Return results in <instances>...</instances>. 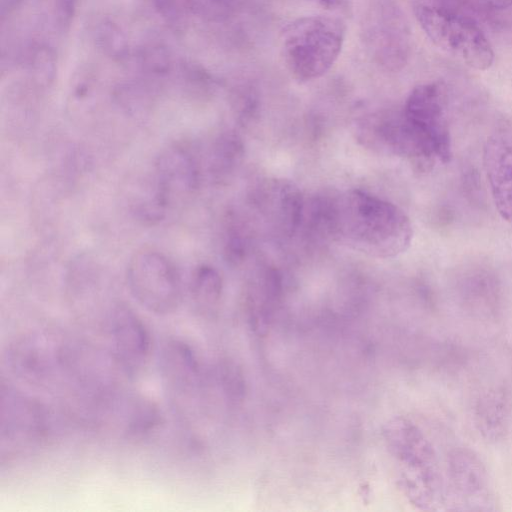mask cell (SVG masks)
<instances>
[{
	"label": "cell",
	"mask_w": 512,
	"mask_h": 512,
	"mask_svg": "<svg viewBox=\"0 0 512 512\" xmlns=\"http://www.w3.org/2000/svg\"><path fill=\"white\" fill-rule=\"evenodd\" d=\"M317 221L336 242L375 258H393L413 238L409 217L397 205L360 189L320 201Z\"/></svg>",
	"instance_id": "1"
},
{
	"label": "cell",
	"mask_w": 512,
	"mask_h": 512,
	"mask_svg": "<svg viewBox=\"0 0 512 512\" xmlns=\"http://www.w3.org/2000/svg\"><path fill=\"white\" fill-rule=\"evenodd\" d=\"M413 11L428 38L476 70H487L494 52L466 0H413Z\"/></svg>",
	"instance_id": "2"
},
{
	"label": "cell",
	"mask_w": 512,
	"mask_h": 512,
	"mask_svg": "<svg viewBox=\"0 0 512 512\" xmlns=\"http://www.w3.org/2000/svg\"><path fill=\"white\" fill-rule=\"evenodd\" d=\"M345 34V23L334 16L294 20L281 35V52L288 71L301 82L323 76L337 60Z\"/></svg>",
	"instance_id": "3"
},
{
	"label": "cell",
	"mask_w": 512,
	"mask_h": 512,
	"mask_svg": "<svg viewBox=\"0 0 512 512\" xmlns=\"http://www.w3.org/2000/svg\"><path fill=\"white\" fill-rule=\"evenodd\" d=\"M395 432L396 454L404 467L405 489L412 502L425 510L445 505V482L432 444L407 420L399 421Z\"/></svg>",
	"instance_id": "4"
},
{
	"label": "cell",
	"mask_w": 512,
	"mask_h": 512,
	"mask_svg": "<svg viewBox=\"0 0 512 512\" xmlns=\"http://www.w3.org/2000/svg\"><path fill=\"white\" fill-rule=\"evenodd\" d=\"M362 41L373 62L388 71L402 69L411 51L406 15L394 0H372L361 24Z\"/></svg>",
	"instance_id": "5"
},
{
	"label": "cell",
	"mask_w": 512,
	"mask_h": 512,
	"mask_svg": "<svg viewBox=\"0 0 512 512\" xmlns=\"http://www.w3.org/2000/svg\"><path fill=\"white\" fill-rule=\"evenodd\" d=\"M127 283L136 301L153 314H171L182 302L180 274L159 251H137L128 263Z\"/></svg>",
	"instance_id": "6"
},
{
	"label": "cell",
	"mask_w": 512,
	"mask_h": 512,
	"mask_svg": "<svg viewBox=\"0 0 512 512\" xmlns=\"http://www.w3.org/2000/svg\"><path fill=\"white\" fill-rule=\"evenodd\" d=\"M455 510L489 511L495 509V497L487 469L471 449L458 447L447 458L445 505Z\"/></svg>",
	"instance_id": "7"
},
{
	"label": "cell",
	"mask_w": 512,
	"mask_h": 512,
	"mask_svg": "<svg viewBox=\"0 0 512 512\" xmlns=\"http://www.w3.org/2000/svg\"><path fill=\"white\" fill-rule=\"evenodd\" d=\"M362 133L373 147L406 158L420 171L430 170L438 160L430 139L403 111L373 118Z\"/></svg>",
	"instance_id": "8"
},
{
	"label": "cell",
	"mask_w": 512,
	"mask_h": 512,
	"mask_svg": "<svg viewBox=\"0 0 512 512\" xmlns=\"http://www.w3.org/2000/svg\"><path fill=\"white\" fill-rule=\"evenodd\" d=\"M108 325L116 363L126 375H139L148 364L152 347L146 324L128 305L118 303L110 311Z\"/></svg>",
	"instance_id": "9"
},
{
	"label": "cell",
	"mask_w": 512,
	"mask_h": 512,
	"mask_svg": "<svg viewBox=\"0 0 512 512\" xmlns=\"http://www.w3.org/2000/svg\"><path fill=\"white\" fill-rule=\"evenodd\" d=\"M445 93L440 83L416 86L407 97L403 112L430 139L442 163L452 157L450 130L445 116Z\"/></svg>",
	"instance_id": "10"
},
{
	"label": "cell",
	"mask_w": 512,
	"mask_h": 512,
	"mask_svg": "<svg viewBox=\"0 0 512 512\" xmlns=\"http://www.w3.org/2000/svg\"><path fill=\"white\" fill-rule=\"evenodd\" d=\"M200 176V166L194 154L187 146L174 144L157 157L152 180L158 193L171 208L198 188Z\"/></svg>",
	"instance_id": "11"
},
{
	"label": "cell",
	"mask_w": 512,
	"mask_h": 512,
	"mask_svg": "<svg viewBox=\"0 0 512 512\" xmlns=\"http://www.w3.org/2000/svg\"><path fill=\"white\" fill-rule=\"evenodd\" d=\"M483 165L494 205L512 224V130L490 135L483 151Z\"/></svg>",
	"instance_id": "12"
},
{
	"label": "cell",
	"mask_w": 512,
	"mask_h": 512,
	"mask_svg": "<svg viewBox=\"0 0 512 512\" xmlns=\"http://www.w3.org/2000/svg\"><path fill=\"white\" fill-rule=\"evenodd\" d=\"M160 374L174 402L184 404L199 379V364L192 348L180 340L168 341L160 353Z\"/></svg>",
	"instance_id": "13"
},
{
	"label": "cell",
	"mask_w": 512,
	"mask_h": 512,
	"mask_svg": "<svg viewBox=\"0 0 512 512\" xmlns=\"http://www.w3.org/2000/svg\"><path fill=\"white\" fill-rule=\"evenodd\" d=\"M474 423L483 438L498 440L508 420V399L500 388H491L479 395L474 406Z\"/></svg>",
	"instance_id": "14"
},
{
	"label": "cell",
	"mask_w": 512,
	"mask_h": 512,
	"mask_svg": "<svg viewBox=\"0 0 512 512\" xmlns=\"http://www.w3.org/2000/svg\"><path fill=\"white\" fill-rule=\"evenodd\" d=\"M221 293L222 279L218 271L209 265L198 266L190 281V296L196 311L201 314L214 311Z\"/></svg>",
	"instance_id": "15"
},
{
	"label": "cell",
	"mask_w": 512,
	"mask_h": 512,
	"mask_svg": "<svg viewBox=\"0 0 512 512\" xmlns=\"http://www.w3.org/2000/svg\"><path fill=\"white\" fill-rule=\"evenodd\" d=\"M161 422L157 407L149 400H136L127 417V431L133 436H142L153 431Z\"/></svg>",
	"instance_id": "16"
},
{
	"label": "cell",
	"mask_w": 512,
	"mask_h": 512,
	"mask_svg": "<svg viewBox=\"0 0 512 512\" xmlns=\"http://www.w3.org/2000/svg\"><path fill=\"white\" fill-rule=\"evenodd\" d=\"M325 7H333L337 4L338 0H313Z\"/></svg>",
	"instance_id": "17"
}]
</instances>
